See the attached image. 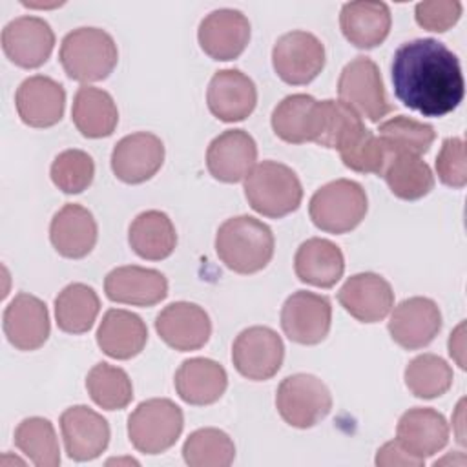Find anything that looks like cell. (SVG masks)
Segmentation results:
<instances>
[{
	"label": "cell",
	"instance_id": "6da1fadb",
	"mask_svg": "<svg viewBox=\"0 0 467 467\" xmlns=\"http://www.w3.org/2000/svg\"><path fill=\"white\" fill-rule=\"evenodd\" d=\"M390 77L398 100L423 117H443L463 100L460 60L436 38L403 42L394 51Z\"/></svg>",
	"mask_w": 467,
	"mask_h": 467
},
{
	"label": "cell",
	"instance_id": "7a4b0ae2",
	"mask_svg": "<svg viewBox=\"0 0 467 467\" xmlns=\"http://www.w3.org/2000/svg\"><path fill=\"white\" fill-rule=\"evenodd\" d=\"M274 248L270 226L252 215L230 217L215 234V252L235 274L246 275L263 270L272 261Z\"/></svg>",
	"mask_w": 467,
	"mask_h": 467
},
{
	"label": "cell",
	"instance_id": "3957f363",
	"mask_svg": "<svg viewBox=\"0 0 467 467\" xmlns=\"http://www.w3.org/2000/svg\"><path fill=\"white\" fill-rule=\"evenodd\" d=\"M58 60L69 78L89 84L109 77L119 62V49L108 31L77 27L62 38Z\"/></svg>",
	"mask_w": 467,
	"mask_h": 467
},
{
	"label": "cell",
	"instance_id": "277c9868",
	"mask_svg": "<svg viewBox=\"0 0 467 467\" xmlns=\"http://www.w3.org/2000/svg\"><path fill=\"white\" fill-rule=\"evenodd\" d=\"M244 197L257 213L279 219L299 208L303 186L290 166L277 161H263L244 177Z\"/></svg>",
	"mask_w": 467,
	"mask_h": 467
},
{
	"label": "cell",
	"instance_id": "5b68a950",
	"mask_svg": "<svg viewBox=\"0 0 467 467\" xmlns=\"http://www.w3.org/2000/svg\"><path fill=\"white\" fill-rule=\"evenodd\" d=\"M368 199L363 186L350 179H336L323 184L310 199L312 223L328 234H347L367 215Z\"/></svg>",
	"mask_w": 467,
	"mask_h": 467
},
{
	"label": "cell",
	"instance_id": "8992f818",
	"mask_svg": "<svg viewBox=\"0 0 467 467\" xmlns=\"http://www.w3.org/2000/svg\"><path fill=\"white\" fill-rule=\"evenodd\" d=\"M184 416L181 407L168 398H151L137 405L128 418V438L144 454L168 451L181 436Z\"/></svg>",
	"mask_w": 467,
	"mask_h": 467
},
{
	"label": "cell",
	"instance_id": "52a82bcc",
	"mask_svg": "<svg viewBox=\"0 0 467 467\" xmlns=\"http://www.w3.org/2000/svg\"><path fill=\"white\" fill-rule=\"evenodd\" d=\"M279 416L296 429H310L325 420L332 409V394L323 379L297 372L286 376L275 392Z\"/></svg>",
	"mask_w": 467,
	"mask_h": 467
},
{
	"label": "cell",
	"instance_id": "ba28073f",
	"mask_svg": "<svg viewBox=\"0 0 467 467\" xmlns=\"http://www.w3.org/2000/svg\"><path fill=\"white\" fill-rule=\"evenodd\" d=\"M337 95L343 104L370 122H379L392 111L379 67L368 57H356L341 69Z\"/></svg>",
	"mask_w": 467,
	"mask_h": 467
},
{
	"label": "cell",
	"instance_id": "9c48e42d",
	"mask_svg": "<svg viewBox=\"0 0 467 467\" xmlns=\"http://www.w3.org/2000/svg\"><path fill=\"white\" fill-rule=\"evenodd\" d=\"M272 66L283 82L305 86L325 67V46L308 31H288L274 44Z\"/></svg>",
	"mask_w": 467,
	"mask_h": 467
},
{
	"label": "cell",
	"instance_id": "30bf717a",
	"mask_svg": "<svg viewBox=\"0 0 467 467\" xmlns=\"http://www.w3.org/2000/svg\"><path fill=\"white\" fill-rule=\"evenodd\" d=\"M285 359L281 336L270 327H248L237 334L232 345V361L235 370L252 381L274 378Z\"/></svg>",
	"mask_w": 467,
	"mask_h": 467
},
{
	"label": "cell",
	"instance_id": "8fae6325",
	"mask_svg": "<svg viewBox=\"0 0 467 467\" xmlns=\"http://www.w3.org/2000/svg\"><path fill=\"white\" fill-rule=\"evenodd\" d=\"M332 305L330 299L297 290L286 297L281 308V328L285 336L299 345H317L330 330Z\"/></svg>",
	"mask_w": 467,
	"mask_h": 467
},
{
	"label": "cell",
	"instance_id": "7c38bea8",
	"mask_svg": "<svg viewBox=\"0 0 467 467\" xmlns=\"http://www.w3.org/2000/svg\"><path fill=\"white\" fill-rule=\"evenodd\" d=\"M55 47V33L47 20L24 15L2 29V49L18 67L33 69L46 64Z\"/></svg>",
	"mask_w": 467,
	"mask_h": 467
},
{
	"label": "cell",
	"instance_id": "4fadbf2b",
	"mask_svg": "<svg viewBox=\"0 0 467 467\" xmlns=\"http://www.w3.org/2000/svg\"><path fill=\"white\" fill-rule=\"evenodd\" d=\"M441 330L440 306L423 296L403 299L394 306L389 319V332L396 345L405 350H418L432 343Z\"/></svg>",
	"mask_w": 467,
	"mask_h": 467
},
{
	"label": "cell",
	"instance_id": "5bb4252c",
	"mask_svg": "<svg viewBox=\"0 0 467 467\" xmlns=\"http://www.w3.org/2000/svg\"><path fill=\"white\" fill-rule=\"evenodd\" d=\"M159 337L179 352L204 347L212 336V321L206 310L190 301H175L155 317Z\"/></svg>",
	"mask_w": 467,
	"mask_h": 467
},
{
	"label": "cell",
	"instance_id": "9a60e30c",
	"mask_svg": "<svg viewBox=\"0 0 467 467\" xmlns=\"http://www.w3.org/2000/svg\"><path fill=\"white\" fill-rule=\"evenodd\" d=\"M197 38L201 49L210 58L234 60L250 42V22L239 9H215L201 20Z\"/></svg>",
	"mask_w": 467,
	"mask_h": 467
},
{
	"label": "cell",
	"instance_id": "2e32d148",
	"mask_svg": "<svg viewBox=\"0 0 467 467\" xmlns=\"http://www.w3.org/2000/svg\"><path fill=\"white\" fill-rule=\"evenodd\" d=\"M164 162V144L150 131L122 137L111 151V170L126 184H140L151 179Z\"/></svg>",
	"mask_w": 467,
	"mask_h": 467
},
{
	"label": "cell",
	"instance_id": "e0dca14e",
	"mask_svg": "<svg viewBox=\"0 0 467 467\" xmlns=\"http://www.w3.org/2000/svg\"><path fill=\"white\" fill-rule=\"evenodd\" d=\"M60 432L66 452L75 462L99 458L109 443V425L88 405H73L60 414Z\"/></svg>",
	"mask_w": 467,
	"mask_h": 467
},
{
	"label": "cell",
	"instance_id": "ac0fdd59",
	"mask_svg": "<svg viewBox=\"0 0 467 467\" xmlns=\"http://www.w3.org/2000/svg\"><path fill=\"white\" fill-rule=\"evenodd\" d=\"M206 104L223 122L244 120L257 104V88L241 69H219L210 78Z\"/></svg>",
	"mask_w": 467,
	"mask_h": 467
},
{
	"label": "cell",
	"instance_id": "d6986e66",
	"mask_svg": "<svg viewBox=\"0 0 467 467\" xmlns=\"http://www.w3.org/2000/svg\"><path fill=\"white\" fill-rule=\"evenodd\" d=\"M15 106L24 124L31 128H49L64 117L66 91L62 84L51 77L33 75L16 88Z\"/></svg>",
	"mask_w": 467,
	"mask_h": 467
},
{
	"label": "cell",
	"instance_id": "ffe728a7",
	"mask_svg": "<svg viewBox=\"0 0 467 467\" xmlns=\"http://www.w3.org/2000/svg\"><path fill=\"white\" fill-rule=\"evenodd\" d=\"M337 301L358 321L378 323L394 306V292L383 275L361 272L345 281L337 292Z\"/></svg>",
	"mask_w": 467,
	"mask_h": 467
},
{
	"label": "cell",
	"instance_id": "44dd1931",
	"mask_svg": "<svg viewBox=\"0 0 467 467\" xmlns=\"http://www.w3.org/2000/svg\"><path fill=\"white\" fill-rule=\"evenodd\" d=\"M104 292L113 303L153 306L166 299L168 279L155 268L126 265L108 272L104 279Z\"/></svg>",
	"mask_w": 467,
	"mask_h": 467
},
{
	"label": "cell",
	"instance_id": "7402d4cb",
	"mask_svg": "<svg viewBox=\"0 0 467 467\" xmlns=\"http://www.w3.org/2000/svg\"><path fill=\"white\" fill-rule=\"evenodd\" d=\"M4 334L18 350H36L49 337L47 306L36 296L20 292L4 310Z\"/></svg>",
	"mask_w": 467,
	"mask_h": 467
},
{
	"label": "cell",
	"instance_id": "603a6c76",
	"mask_svg": "<svg viewBox=\"0 0 467 467\" xmlns=\"http://www.w3.org/2000/svg\"><path fill=\"white\" fill-rule=\"evenodd\" d=\"M257 161V144L244 130H226L206 150V166L221 182L243 181Z\"/></svg>",
	"mask_w": 467,
	"mask_h": 467
},
{
	"label": "cell",
	"instance_id": "cb8c5ba5",
	"mask_svg": "<svg viewBox=\"0 0 467 467\" xmlns=\"http://www.w3.org/2000/svg\"><path fill=\"white\" fill-rule=\"evenodd\" d=\"M396 440L407 452L425 462L447 445L449 425L441 412L431 407H414L398 420Z\"/></svg>",
	"mask_w": 467,
	"mask_h": 467
},
{
	"label": "cell",
	"instance_id": "d4e9b609",
	"mask_svg": "<svg viewBox=\"0 0 467 467\" xmlns=\"http://www.w3.org/2000/svg\"><path fill=\"white\" fill-rule=\"evenodd\" d=\"M99 228L93 213L82 204L67 202L51 219L49 239L53 248L67 259L86 257L97 244Z\"/></svg>",
	"mask_w": 467,
	"mask_h": 467
},
{
	"label": "cell",
	"instance_id": "484cf974",
	"mask_svg": "<svg viewBox=\"0 0 467 467\" xmlns=\"http://www.w3.org/2000/svg\"><path fill=\"white\" fill-rule=\"evenodd\" d=\"M390 24L392 16L385 2H347L339 13L341 33L359 49H372L379 46L389 36Z\"/></svg>",
	"mask_w": 467,
	"mask_h": 467
},
{
	"label": "cell",
	"instance_id": "4316f807",
	"mask_svg": "<svg viewBox=\"0 0 467 467\" xmlns=\"http://www.w3.org/2000/svg\"><path fill=\"white\" fill-rule=\"evenodd\" d=\"M175 390L190 405H212L228 387V376L221 363L210 358H190L175 372Z\"/></svg>",
	"mask_w": 467,
	"mask_h": 467
},
{
	"label": "cell",
	"instance_id": "83f0119b",
	"mask_svg": "<svg viewBox=\"0 0 467 467\" xmlns=\"http://www.w3.org/2000/svg\"><path fill=\"white\" fill-rule=\"evenodd\" d=\"M148 341L146 323L124 308H109L97 330V345L113 359H131Z\"/></svg>",
	"mask_w": 467,
	"mask_h": 467
},
{
	"label": "cell",
	"instance_id": "f1b7e54d",
	"mask_svg": "<svg viewBox=\"0 0 467 467\" xmlns=\"http://www.w3.org/2000/svg\"><path fill=\"white\" fill-rule=\"evenodd\" d=\"M294 270L301 283L330 288L345 272V257L337 244L323 237L303 241L294 257Z\"/></svg>",
	"mask_w": 467,
	"mask_h": 467
},
{
	"label": "cell",
	"instance_id": "f546056e",
	"mask_svg": "<svg viewBox=\"0 0 467 467\" xmlns=\"http://www.w3.org/2000/svg\"><path fill=\"white\" fill-rule=\"evenodd\" d=\"M71 120L88 139L109 137L119 124V109L113 97L95 86H80L73 99Z\"/></svg>",
	"mask_w": 467,
	"mask_h": 467
},
{
	"label": "cell",
	"instance_id": "4dcf8cb0",
	"mask_svg": "<svg viewBox=\"0 0 467 467\" xmlns=\"http://www.w3.org/2000/svg\"><path fill=\"white\" fill-rule=\"evenodd\" d=\"M131 250L148 261H161L173 254L177 232L171 219L161 210L140 212L128 228Z\"/></svg>",
	"mask_w": 467,
	"mask_h": 467
},
{
	"label": "cell",
	"instance_id": "1f68e13d",
	"mask_svg": "<svg viewBox=\"0 0 467 467\" xmlns=\"http://www.w3.org/2000/svg\"><path fill=\"white\" fill-rule=\"evenodd\" d=\"M274 133L290 144L314 142L317 133V100L306 93L285 97L272 111Z\"/></svg>",
	"mask_w": 467,
	"mask_h": 467
},
{
	"label": "cell",
	"instance_id": "d6a6232c",
	"mask_svg": "<svg viewBox=\"0 0 467 467\" xmlns=\"http://www.w3.org/2000/svg\"><path fill=\"white\" fill-rule=\"evenodd\" d=\"M381 175L390 192L403 201L421 199L434 188L432 170L412 153H390Z\"/></svg>",
	"mask_w": 467,
	"mask_h": 467
},
{
	"label": "cell",
	"instance_id": "836d02e7",
	"mask_svg": "<svg viewBox=\"0 0 467 467\" xmlns=\"http://www.w3.org/2000/svg\"><path fill=\"white\" fill-rule=\"evenodd\" d=\"M100 310L97 292L84 283H71L64 286L55 297L57 327L66 334L88 332Z\"/></svg>",
	"mask_w": 467,
	"mask_h": 467
},
{
	"label": "cell",
	"instance_id": "e575fe53",
	"mask_svg": "<svg viewBox=\"0 0 467 467\" xmlns=\"http://www.w3.org/2000/svg\"><path fill=\"white\" fill-rule=\"evenodd\" d=\"M365 124L361 117L341 100H317V133L316 144L341 151L361 131Z\"/></svg>",
	"mask_w": 467,
	"mask_h": 467
},
{
	"label": "cell",
	"instance_id": "d590c367",
	"mask_svg": "<svg viewBox=\"0 0 467 467\" xmlns=\"http://www.w3.org/2000/svg\"><path fill=\"white\" fill-rule=\"evenodd\" d=\"M403 378L410 394L421 400H434L451 389L454 374L443 358L427 352L409 361Z\"/></svg>",
	"mask_w": 467,
	"mask_h": 467
},
{
	"label": "cell",
	"instance_id": "8d00e7d4",
	"mask_svg": "<svg viewBox=\"0 0 467 467\" xmlns=\"http://www.w3.org/2000/svg\"><path fill=\"white\" fill-rule=\"evenodd\" d=\"M89 398L104 410H120L133 400V385L126 370L106 361L97 363L86 376Z\"/></svg>",
	"mask_w": 467,
	"mask_h": 467
},
{
	"label": "cell",
	"instance_id": "74e56055",
	"mask_svg": "<svg viewBox=\"0 0 467 467\" xmlns=\"http://www.w3.org/2000/svg\"><path fill=\"white\" fill-rule=\"evenodd\" d=\"M15 445L36 467H57L60 463L57 432L46 418L31 416L22 420L15 431Z\"/></svg>",
	"mask_w": 467,
	"mask_h": 467
},
{
	"label": "cell",
	"instance_id": "f35d334b",
	"mask_svg": "<svg viewBox=\"0 0 467 467\" xmlns=\"http://www.w3.org/2000/svg\"><path fill=\"white\" fill-rule=\"evenodd\" d=\"M182 458L190 467H228L235 458V445L224 431L204 427L186 438Z\"/></svg>",
	"mask_w": 467,
	"mask_h": 467
},
{
	"label": "cell",
	"instance_id": "ab89813d",
	"mask_svg": "<svg viewBox=\"0 0 467 467\" xmlns=\"http://www.w3.org/2000/svg\"><path fill=\"white\" fill-rule=\"evenodd\" d=\"M379 139L390 153H412L423 155L431 150L436 131L431 124L398 115L379 124Z\"/></svg>",
	"mask_w": 467,
	"mask_h": 467
},
{
	"label": "cell",
	"instance_id": "60d3db41",
	"mask_svg": "<svg viewBox=\"0 0 467 467\" xmlns=\"http://www.w3.org/2000/svg\"><path fill=\"white\" fill-rule=\"evenodd\" d=\"M49 175L53 184L64 193H80L93 182L95 162L82 150H64L51 162Z\"/></svg>",
	"mask_w": 467,
	"mask_h": 467
},
{
	"label": "cell",
	"instance_id": "b9f144b4",
	"mask_svg": "<svg viewBox=\"0 0 467 467\" xmlns=\"http://www.w3.org/2000/svg\"><path fill=\"white\" fill-rule=\"evenodd\" d=\"M339 157L347 168L358 173L381 175L389 162L390 151L387 150L379 135L365 128L347 148L339 151Z\"/></svg>",
	"mask_w": 467,
	"mask_h": 467
},
{
	"label": "cell",
	"instance_id": "7bdbcfd3",
	"mask_svg": "<svg viewBox=\"0 0 467 467\" xmlns=\"http://www.w3.org/2000/svg\"><path fill=\"white\" fill-rule=\"evenodd\" d=\"M438 179L451 188H463L467 184V161L465 142L460 137H449L443 140L436 157Z\"/></svg>",
	"mask_w": 467,
	"mask_h": 467
},
{
	"label": "cell",
	"instance_id": "ee69618b",
	"mask_svg": "<svg viewBox=\"0 0 467 467\" xmlns=\"http://www.w3.org/2000/svg\"><path fill=\"white\" fill-rule=\"evenodd\" d=\"M462 16V2L458 0H425L416 4L414 18L427 31L443 33L451 29Z\"/></svg>",
	"mask_w": 467,
	"mask_h": 467
},
{
	"label": "cell",
	"instance_id": "f6af8a7d",
	"mask_svg": "<svg viewBox=\"0 0 467 467\" xmlns=\"http://www.w3.org/2000/svg\"><path fill=\"white\" fill-rule=\"evenodd\" d=\"M425 462L423 460H418L414 458L410 452H407L400 443L398 440H390L387 441L385 445H381L378 449V454H376V465L378 467H396V465H401V467H421Z\"/></svg>",
	"mask_w": 467,
	"mask_h": 467
},
{
	"label": "cell",
	"instance_id": "bcb514c9",
	"mask_svg": "<svg viewBox=\"0 0 467 467\" xmlns=\"http://www.w3.org/2000/svg\"><path fill=\"white\" fill-rule=\"evenodd\" d=\"M463 352H465V323H460L454 328V332H451V337H449V354L452 359H456L460 368H465Z\"/></svg>",
	"mask_w": 467,
	"mask_h": 467
}]
</instances>
